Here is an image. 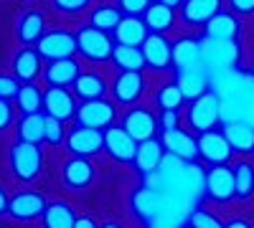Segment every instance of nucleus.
<instances>
[{
	"label": "nucleus",
	"mask_w": 254,
	"mask_h": 228,
	"mask_svg": "<svg viewBox=\"0 0 254 228\" xmlns=\"http://www.w3.org/2000/svg\"><path fill=\"white\" fill-rule=\"evenodd\" d=\"M8 168L18 182H33L44 173V152L33 142L15 139L8 150Z\"/></svg>",
	"instance_id": "nucleus-1"
},
{
	"label": "nucleus",
	"mask_w": 254,
	"mask_h": 228,
	"mask_svg": "<svg viewBox=\"0 0 254 228\" xmlns=\"http://www.w3.org/2000/svg\"><path fill=\"white\" fill-rule=\"evenodd\" d=\"M219 122H221V96L214 89H208L206 94L196 96L193 101H188L186 124H188L190 132L203 135L208 130H214Z\"/></svg>",
	"instance_id": "nucleus-2"
},
{
	"label": "nucleus",
	"mask_w": 254,
	"mask_h": 228,
	"mask_svg": "<svg viewBox=\"0 0 254 228\" xmlns=\"http://www.w3.org/2000/svg\"><path fill=\"white\" fill-rule=\"evenodd\" d=\"M76 53L92 64H107L115 53V38L94 26H81L76 31Z\"/></svg>",
	"instance_id": "nucleus-3"
},
{
	"label": "nucleus",
	"mask_w": 254,
	"mask_h": 228,
	"mask_svg": "<svg viewBox=\"0 0 254 228\" xmlns=\"http://www.w3.org/2000/svg\"><path fill=\"white\" fill-rule=\"evenodd\" d=\"M201 53H203V66L208 71H231L239 61V46L237 41H224V38H201Z\"/></svg>",
	"instance_id": "nucleus-4"
},
{
	"label": "nucleus",
	"mask_w": 254,
	"mask_h": 228,
	"mask_svg": "<svg viewBox=\"0 0 254 228\" xmlns=\"http://www.w3.org/2000/svg\"><path fill=\"white\" fill-rule=\"evenodd\" d=\"M46 195L38 193V190H18L15 195H10V203H8V218L13 223H33V221H41L46 211Z\"/></svg>",
	"instance_id": "nucleus-5"
},
{
	"label": "nucleus",
	"mask_w": 254,
	"mask_h": 228,
	"mask_svg": "<svg viewBox=\"0 0 254 228\" xmlns=\"http://www.w3.org/2000/svg\"><path fill=\"white\" fill-rule=\"evenodd\" d=\"M61 185L66 190H74V193H81L94 185L97 180V168L89 157H79V155H71L69 160H64L61 165Z\"/></svg>",
	"instance_id": "nucleus-6"
},
{
	"label": "nucleus",
	"mask_w": 254,
	"mask_h": 228,
	"mask_svg": "<svg viewBox=\"0 0 254 228\" xmlns=\"http://www.w3.org/2000/svg\"><path fill=\"white\" fill-rule=\"evenodd\" d=\"M76 124L81 127H92V130H107L115 124L117 119V109H115V101L110 99H92V101H81L79 109H76Z\"/></svg>",
	"instance_id": "nucleus-7"
},
{
	"label": "nucleus",
	"mask_w": 254,
	"mask_h": 228,
	"mask_svg": "<svg viewBox=\"0 0 254 228\" xmlns=\"http://www.w3.org/2000/svg\"><path fill=\"white\" fill-rule=\"evenodd\" d=\"M206 198L214 203H229L237 198L234 188V168H229L226 162L211 165L206 170Z\"/></svg>",
	"instance_id": "nucleus-8"
},
{
	"label": "nucleus",
	"mask_w": 254,
	"mask_h": 228,
	"mask_svg": "<svg viewBox=\"0 0 254 228\" xmlns=\"http://www.w3.org/2000/svg\"><path fill=\"white\" fill-rule=\"evenodd\" d=\"M41 58L46 61H56V58H71L76 53V33L64 31V28H51L41 36V41L36 44Z\"/></svg>",
	"instance_id": "nucleus-9"
},
{
	"label": "nucleus",
	"mask_w": 254,
	"mask_h": 228,
	"mask_svg": "<svg viewBox=\"0 0 254 228\" xmlns=\"http://www.w3.org/2000/svg\"><path fill=\"white\" fill-rule=\"evenodd\" d=\"M145 84L147 81H145L142 71H117V76L110 84L115 104H122V107L137 104V101L142 99V94H145Z\"/></svg>",
	"instance_id": "nucleus-10"
},
{
	"label": "nucleus",
	"mask_w": 254,
	"mask_h": 228,
	"mask_svg": "<svg viewBox=\"0 0 254 228\" xmlns=\"http://www.w3.org/2000/svg\"><path fill=\"white\" fill-rule=\"evenodd\" d=\"M104 152L120 165H132L137 152V139L122 124H112V127L104 130Z\"/></svg>",
	"instance_id": "nucleus-11"
},
{
	"label": "nucleus",
	"mask_w": 254,
	"mask_h": 228,
	"mask_svg": "<svg viewBox=\"0 0 254 228\" xmlns=\"http://www.w3.org/2000/svg\"><path fill=\"white\" fill-rule=\"evenodd\" d=\"M66 150L69 155H79V157H94L97 152L104 150V130H92V127H76L69 130L66 135Z\"/></svg>",
	"instance_id": "nucleus-12"
},
{
	"label": "nucleus",
	"mask_w": 254,
	"mask_h": 228,
	"mask_svg": "<svg viewBox=\"0 0 254 228\" xmlns=\"http://www.w3.org/2000/svg\"><path fill=\"white\" fill-rule=\"evenodd\" d=\"M142 56L145 66L153 71H165L173 66V44L165 38V33H150L142 41Z\"/></svg>",
	"instance_id": "nucleus-13"
},
{
	"label": "nucleus",
	"mask_w": 254,
	"mask_h": 228,
	"mask_svg": "<svg viewBox=\"0 0 254 228\" xmlns=\"http://www.w3.org/2000/svg\"><path fill=\"white\" fill-rule=\"evenodd\" d=\"M122 127L130 132L137 142H142V139H150V137H155L158 135V117L153 114V109H147V107H137V104H132L130 109H127L125 114H122Z\"/></svg>",
	"instance_id": "nucleus-14"
},
{
	"label": "nucleus",
	"mask_w": 254,
	"mask_h": 228,
	"mask_svg": "<svg viewBox=\"0 0 254 228\" xmlns=\"http://www.w3.org/2000/svg\"><path fill=\"white\" fill-rule=\"evenodd\" d=\"M165 203H168L165 190L147 188V185H140V188H135L132 195H130V208H132V213H135L137 218H142V221L155 218V216L165 208Z\"/></svg>",
	"instance_id": "nucleus-15"
},
{
	"label": "nucleus",
	"mask_w": 254,
	"mask_h": 228,
	"mask_svg": "<svg viewBox=\"0 0 254 228\" xmlns=\"http://www.w3.org/2000/svg\"><path fill=\"white\" fill-rule=\"evenodd\" d=\"M76 96L74 91H69L66 87H49L44 91V112L49 117H56L61 122H69L76 117Z\"/></svg>",
	"instance_id": "nucleus-16"
},
{
	"label": "nucleus",
	"mask_w": 254,
	"mask_h": 228,
	"mask_svg": "<svg viewBox=\"0 0 254 228\" xmlns=\"http://www.w3.org/2000/svg\"><path fill=\"white\" fill-rule=\"evenodd\" d=\"M176 84L183 91L186 101H193L196 96H201L211 89V71L203 64L188 66V69H176Z\"/></svg>",
	"instance_id": "nucleus-17"
},
{
	"label": "nucleus",
	"mask_w": 254,
	"mask_h": 228,
	"mask_svg": "<svg viewBox=\"0 0 254 228\" xmlns=\"http://www.w3.org/2000/svg\"><path fill=\"white\" fill-rule=\"evenodd\" d=\"M165 155V147H163V139L158 137H150V139H142L137 142V152H135V160H132V168L140 178H147L150 173H155L160 168V160Z\"/></svg>",
	"instance_id": "nucleus-18"
},
{
	"label": "nucleus",
	"mask_w": 254,
	"mask_h": 228,
	"mask_svg": "<svg viewBox=\"0 0 254 228\" xmlns=\"http://www.w3.org/2000/svg\"><path fill=\"white\" fill-rule=\"evenodd\" d=\"M231 152H234V150H231V144H229L224 132L208 130V132L198 135V157H203L206 162H211V165L229 162Z\"/></svg>",
	"instance_id": "nucleus-19"
},
{
	"label": "nucleus",
	"mask_w": 254,
	"mask_h": 228,
	"mask_svg": "<svg viewBox=\"0 0 254 228\" xmlns=\"http://www.w3.org/2000/svg\"><path fill=\"white\" fill-rule=\"evenodd\" d=\"M163 147L165 152H171L181 160H196L198 157V137H193L188 130H171V132H160Z\"/></svg>",
	"instance_id": "nucleus-20"
},
{
	"label": "nucleus",
	"mask_w": 254,
	"mask_h": 228,
	"mask_svg": "<svg viewBox=\"0 0 254 228\" xmlns=\"http://www.w3.org/2000/svg\"><path fill=\"white\" fill-rule=\"evenodd\" d=\"M44 33H46V18H44L41 10L28 8L26 13L18 15V20H15V38L23 46H36Z\"/></svg>",
	"instance_id": "nucleus-21"
},
{
	"label": "nucleus",
	"mask_w": 254,
	"mask_h": 228,
	"mask_svg": "<svg viewBox=\"0 0 254 228\" xmlns=\"http://www.w3.org/2000/svg\"><path fill=\"white\" fill-rule=\"evenodd\" d=\"M150 36V28L145 26L140 15H122L120 26L112 31L117 46H142V41Z\"/></svg>",
	"instance_id": "nucleus-22"
},
{
	"label": "nucleus",
	"mask_w": 254,
	"mask_h": 228,
	"mask_svg": "<svg viewBox=\"0 0 254 228\" xmlns=\"http://www.w3.org/2000/svg\"><path fill=\"white\" fill-rule=\"evenodd\" d=\"M79 74H81V66L74 56L71 58H56V61H49L46 64L44 81L49 87H71Z\"/></svg>",
	"instance_id": "nucleus-23"
},
{
	"label": "nucleus",
	"mask_w": 254,
	"mask_h": 228,
	"mask_svg": "<svg viewBox=\"0 0 254 228\" xmlns=\"http://www.w3.org/2000/svg\"><path fill=\"white\" fill-rule=\"evenodd\" d=\"M10 71H13V76L20 81V84L33 81L41 74V53H38V48H33V46L18 48L13 61H10Z\"/></svg>",
	"instance_id": "nucleus-24"
},
{
	"label": "nucleus",
	"mask_w": 254,
	"mask_h": 228,
	"mask_svg": "<svg viewBox=\"0 0 254 228\" xmlns=\"http://www.w3.org/2000/svg\"><path fill=\"white\" fill-rule=\"evenodd\" d=\"M221 10V0H183L181 20L186 26H206Z\"/></svg>",
	"instance_id": "nucleus-25"
},
{
	"label": "nucleus",
	"mask_w": 254,
	"mask_h": 228,
	"mask_svg": "<svg viewBox=\"0 0 254 228\" xmlns=\"http://www.w3.org/2000/svg\"><path fill=\"white\" fill-rule=\"evenodd\" d=\"M74 89V96L79 101H92V99H102L104 94H107V79H104L102 74L97 71H81L76 76V81L71 84Z\"/></svg>",
	"instance_id": "nucleus-26"
},
{
	"label": "nucleus",
	"mask_w": 254,
	"mask_h": 228,
	"mask_svg": "<svg viewBox=\"0 0 254 228\" xmlns=\"http://www.w3.org/2000/svg\"><path fill=\"white\" fill-rule=\"evenodd\" d=\"M15 135H18V139L33 142V144L46 142V112L41 109V112L23 114L15 122Z\"/></svg>",
	"instance_id": "nucleus-27"
},
{
	"label": "nucleus",
	"mask_w": 254,
	"mask_h": 228,
	"mask_svg": "<svg viewBox=\"0 0 254 228\" xmlns=\"http://www.w3.org/2000/svg\"><path fill=\"white\" fill-rule=\"evenodd\" d=\"M76 211L66 200H49L44 216H41V226L44 228H74L76 223Z\"/></svg>",
	"instance_id": "nucleus-28"
},
{
	"label": "nucleus",
	"mask_w": 254,
	"mask_h": 228,
	"mask_svg": "<svg viewBox=\"0 0 254 228\" xmlns=\"http://www.w3.org/2000/svg\"><path fill=\"white\" fill-rule=\"evenodd\" d=\"M203 53H201V41L193 36H183L173 44V66L188 69V66H201Z\"/></svg>",
	"instance_id": "nucleus-29"
},
{
	"label": "nucleus",
	"mask_w": 254,
	"mask_h": 228,
	"mask_svg": "<svg viewBox=\"0 0 254 228\" xmlns=\"http://www.w3.org/2000/svg\"><path fill=\"white\" fill-rule=\"evenodd\" d=\"M224 135L231 144V150L239 155H252L254 152V127L247 122H224Z\"/></svg>",
	"instance_id": "nucleus-30"
},
{
	"label": "nucleus",
	"mask_w": 254,
	"mask_h": 228,
	"mask_svg": "<svg viewBox=\"0 0 254 228\" xmlns=\"http://www.w3.org/2000/svg\"><path fill=\"white\" fill-rule=\"evenodd\" d=\"M142 20H145V26L150 28V33H168V31L176 26V8L153 0L150 8L145 10Z\"/></svg>",
	"instance_id": "nucleus-31"
},
{
	"label": "nucleus",
	"mask_w": 254,
	"mask_h": 228,
	"mask_svg": "<svg viewBox=\"0 0 254 228\" xmlns=\"http://www.w3.org/2000/svg\"><path fill=\"white\" fill-rule=\"evenodd\" d=\"M206 36L208 38H224V41H237L239 36V20L234 13L229 10H219L214 18L208 20V23L203 26Z\"/></svg>",
	"instance_id": "nucleus-32"
},
{
	"label": "nucleus",
	"mask_w": 254,
	"mask_h": 228,
	"mask_svg": "<svg viewBox=\"0 0 254 228\" xmlns=\"http://www.w3.org/2000/svg\"><path fill=\"white\" fill-rule=\"evenodd\" d=\"M112 64L120 71H142L145 69V56L140 46H117L112 53Z\"/></svg>",
	"instance_id": "nucleus-33"
},
{
	"label": "nucleus",
	"mask_w": 254,
	"mask_h": 228,
	"mask_svg": "<svg viewBox=\"0 0 254 228\" xmlns=\"http://www.w3.org/2000/svg\"><path fill=\"white\" fill-rule=\"evenodd\" d=\"M15 107L20 109V114L41 112V109H44V91H41L33 81H28V84H20V89H18V94H15Z\"/></svg>",
	"instance_id": "nucleus-34"
},
{
	"label": "nucleus",
	"mask_w": 254,
	"mask_h": 228,
	"mask_svg": "<svg viewBox=\"0 0 254 228\" xmlns=\"http://www.w3.org/2000/svg\"><path fill=\"white\" fill-rule=\"evenodd\" d=\"M234 188L237 200H249L254 195V165L247 160H239L234 165Z\"/></svg>",
	"instance_id": "nucleus-35"
},
{
	"label": "nucleus",
	"mask_w": 254,
	"mask_h": 228,
	"mask_svg": "<svg viewBox=\"0 0 254 228\" xmlns=\"http://www.w3.org/2000/svg\"><path fill=\"white\" fill-rule=\"evenodd\" d=\"M122 20V10L115 8V5H97L92 13H89V26L104 31V33H112Z\"/></svg>",
	"instance_id": "nucleus-36"
},
{
	"label": "nucleus",
	"mask_w": 254,
	"mask_h": 228,
	"mask_svg": "<svg viewBox=\"0 0 254 228\" xmlns=\"http://www.w3.org/2000/svg\"><path fill=\"white\" fill-rule=\"evenodd\" d=\"M155 101H158L160 109H178L183 101H186V96H183V91L178 89L176 81H168V84H163V87L158 89Z\"/></svg>",
	"instance_id": "nucleus-37"
},
{
	"label": "nucleus",
	"mask_w": 254,
	"mask_h": 228,
	"mask_svg": "<svg viewBox=\"0 0 254 228\" xmlns=\"http://www.w3.org/2000/svg\"><path fill=\"white\" fill-rule=\"evenodd\" d=\"M188 228H224V223L211 211L193 208V211H190V216H188Z\"/></svg>",
	"instance_id": "nucleus-38"
},
{
	"label": "nucleus",
	"mask_w": 254,
	"mask_h": 228,
	"mask_svg": "<svg viewBox=\"0 0 254 228\" xmlns=\"http://www.w3.org/2000/svg\"><path fill=\"white\" fill-rule=\"evenodd\" d=\"M66 135L69 132H66V127H64V122L46 114V142L54 144V147H59L61 142H66Z\"/></svg>",
	"instance_id": "nucleus-39"
},
{
	"label": "nucleus",
	"mask_w": 254,
	"mask_h": 228,
	"mask_svg": "<svg viewBox=\"0 0 254 228\" xmlns=\"http://www.w3.org/2000/svg\"><path fill=\"white\" fill-rule=\"evenodd\" d=\"M51 5H54L59 13L76 15V13H84V10L89 8V0H51Z\"/></svg>",
	"instance_id": "nucleus-40"
},
{
	"label": "nucleus",
	"mask_w": 254,
	"mask_h": 228,
	"mask_svg": "<svg viewBox=\"0 0 254 228\" xmlns=\"http://www.w3.org/2000/svg\"><path fill=\"white\" fill-rule=\"evenodd\" d=\"M153 0H117V8L125 13V15H145V10L150 8Z\"/></svg>",
	"instance_id": "nucleus-41"
},
{
	"label": "nucleus",
	"mask_w": 254,
	"mask_h": 228,
	"mask_svg": "<svg viewBox=\"0 0 254 228\" xmlns=\"http://www.w3.org/2000/svg\"><path fill=\"white\" fill-rule=\"evenodd\" d=\"M20 81L13 74H0V99H15Z\"/></svg>",
	"instance_id": "nucleus-42"
},
{
	"label": "nucleus",
	"mask_w": 254,
	"mask_h": 228,
	"mask_svg": "<svg viewBox=\"0 0 254 228\" xmlns=\"http://www.w3.org/2000/svg\"><path fill=\"white\" fill-rule=\"evenodd\" d=\"M158 127H160V132H171V130H176V127H178V109H160Z\"/></svg>",
	"instance_id": "nucleus-43"
},
{
	"label": "nucleus",
	"mask_w": 254,
	"mask_h": 228,
	"mask_svg": "<svg viewBox=\"0 0 254 228\" xmlns=\"http://www.w3.org/2000/svg\"><path fill=\"white\" fill-rule=\"evenodd\" d=\"M13 124V104L10 99H0V135Z\"/></svg>",
	"instance_id": "nucleus-44"
},
{
	"label": "nucleus",
	"mask_w": 254,
	"mask_h": 228,
	"mask_svg": "<svg viewBox=\"0 0 254 228\" xmlns=\"http://www.w3.org/2000/svg\"><path fill=\"white\" fill-rule=\"evenodd\" d=\"M231 13H237V15H252L254 13V0H226Z\"/></svg>",
	"instance_id": "nucleus-45"
},
{
	"label": "nucleus",
	"mask_w": 254,
	"mask_h": 228,
	"mask_svg": "<svg viewBox=\"0 0 254 228\" xmlns=\"http://www.w3.org/2000/svg\"><path fill=\"white\" fill-rule=\"evenodd\" d=\"M242 122L254 127V91L244 94V112H242Z\"/></svg>",
	"instance_id": "nucleus-46"
},
{
	"label": "nucleus",
	"mask_w": 254,
	"mask_h": 228,
	"mask_svg": "<svg viewBox=\"0 0 254 228\" xmlns=\"http://www.w3.org/2000/svg\"><path fill=\"white\" fill-rule=\"evenodd\" d=\"M74 228H99V223L92 216H79L76 223H74Z\"/></svg>",
	"instance_id": "nucleus-47"
},
{
	"label": "nucleus",
	"mask_w": 254,
	"mask_h": 228,
	"mask_svg": "<svg viewBox=\"0 0 254 228\" xmlns=\"http://www.w3.org/2000/svg\"><path fill=\"white\" fill-rule=\"evenodd\" d=\"M8 203H10V195H8V190L0 185V218L3 216H8Z\"/></svg>",
	"instance_id": "nucleus-48"
},
{
	"label": "nucleus",
	"mask_w": 254,
	"mask_h": 228,
	"mask_svg": "<svg viewBox=\"0 0 254 228\" xmlns=\"http://www.w3.org/2000/svg\"><path fill=\"white\" fill-rule=\"evenodd\" d=\"M224 228H252V226H249L247 221H242V218H234V221H229Z\"/></svg>",
	"instance_id": "nucleus-49"
},
{
	"label": "nucleus",
	"mask_w": 254,
	"mask_h": 228,
	"mask_svg": "<svg viewBox=\"0 0 254 228\" xmlns=\"http://www.w3.org/2000/svg\"><path fill=\"white\" fill-rule=\"evenodd\" d=\"M99 228H125V226H122L120 221H104V223H102Z\"/></svg>",
	"instance_id": "nucleus-50"
},
{
	"label": "nucleus",
	"mask_w": 254,
	"mask_h": 228,
	"mask_svg": "<svg viewBox=\"0 0 254 228\" xmlns=\"http://www.w3.org/2000/svg\"><path fill=\"white\" fill-rule=\"evenodd\" d=\"M158 3H165V5H171V8H181L183 0H158Z\"/></svg>",
	"instance_id": "nucleus-51"
}]
</instances>
